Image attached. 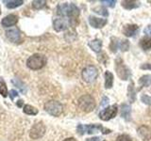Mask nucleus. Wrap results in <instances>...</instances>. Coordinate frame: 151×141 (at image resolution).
Returning a JSON list of instances; mask_svg holds the SVG:
<instances>
[{
    "label": "nucleus",
    "instance_id": "1",
    "mask_svg": "<svg viewBox=\"0 0 151 141\" xmlns=\"http://www.w3.org/2000/svg\"><path fill=\"white\" fill-rule=\"evenodd\" d=\"M57 13L60 16L67 17L71 20H78L79 9L73 3H63L60 4L57 8Z\"/></svg>",
    "mask_w": 151,
    "mask_h": 141
},
{
    "label": "nucleus",
    "instance_id": "2",
    "mask_svg": "<svg viewBox=\"0 0 151 141\" xmlns=\"http://www.w3.org/2000/svg\"><path fill=\"white\" fill-rule=\"evenodd\" d=\"M77 131L79 135H84V134H89V135H93L98 133V132H101L102 134L107 135L111 133L110 129H107L105 127H103L100 124H90V125H82V124H78L77 127Z\"/></svg>",
    "mask_w": 151,
    "mask_h": 141
},
{
    "label": "nucleus",
    "instance_id": "3",
    "mask_svg": "<svg viewBox=\"0 0 151 141\" xmlns=\"http://www.w3.org/2000/svg\"><path fill=\"white\" fill-rule=\"evenodd\" d=\"M46 64V58L42 54H34L27 61V67L31 70H40Z\"/></svg>",
    "mask_w": 151,
    "mask_h": 141
},
{
    "label": "nucleus",
    "instance_id": "4",
    "mask_svg": "<svg viewBox=\"0 0 151 141\" xmlns=\"http://www.w3.org/2000/svg\"><path fill=\"white\" fill-rule=\"evenodd\" d=\"M78 105L79 109H81L83 112L89 113L96 108V102H94L93 96L86 94V95H83L78 99Z\"/></svg>",
    "mask_w": 151,
    "mask_h": 141
},
{
    "label": "nucleus",
    "instance_id": "5",
    "mask_svg": "<svg viewBox=\"0 0 151 141\" xmlns=\"http://www.w3.org/2000/svg\"><path fill=\"white\" fill-rule=\"evenodd\" d=\"M77 24L78 20H71L69 18H57L53 22V26L56 31H63L69 26H75Z\"/></svg>",
    "mask_w": 151,
    "mask_h": 141
},
{
    "label": "nucleus",
    "instance_id": "6",
    "mask_svg": "<svg viewBox=\"0 0 151 141\" xmlns=\"http://www.w3.org/2000/svg\"><path fill=\"white\" fill-rule=\"evenodd\" d=\"M115 70H116L118 77L122 80H124V81L127 80L130 76V70L124 64V61L120 58H116L115 60Z\"/></svg>",
    "mask_w": 151,
    "mask_h": 141
},
{
    "label": "nucleus",
    "instance_id": "7",
    "mask_svg": "<svg viewBox=\"0 0 151 141\" xmlns=\"http://www.w3.org/2000/svg\"><path fill=\"white\" fill-rule=\"evenodd\" d=\"M45 110L52 116L59 117L63 113V105L58 101L52 100L45 105Z\"/></svg>",
    "mask_w": 151,
    "mask_h": 141
},
{
    "label": "nucleus",
    "instance_id": "8",
    "mask_svg": "<svg viewBox=\"0 0 151 141\" xmlns=\"http://www.w3.org/2000/svg\"><path fill=\"white\" fill-rule=\"evenodd\" d=\"M98 76V70L94 66H87L82 70V78L85 82H93Z\"/></svg>",
    "mask_w": 151,
    "mask_h": 141
},
{
    "label": "nucleus",
    "instance_id": "9",
    "mask_svg": "<svg viewBox=\"0 0 151 141\" xmlns=\"http://www.w3.org/2000/svg\"><path fill=\"white\" fill-rule=\"evenodd\" d=\"M117 111H118V107L116 105H110L99 112V118L104 121H108L113 119V118L116 116Z\"/></svg>",
    "mask_w": 151,
    "mask_h": 141
},
{
    "label": "nucleus",
    "instance_id": "10",
    "mask_svg": "<svg viewBox=\"0 0 151 141\" xmlns=\"http://www.w3.org/2000/svg\"><path fill=\"white\" fill-rule=\"evenodd\" d=\"M45 130H46L45 126L42 121L36 122V123L32 126L29 135L32 139H39L44 136V135L45 134Z\"/></svg>",
    "mask_w": 151,
    "mask_h": 141
},
{
    "label": "nucleus",
    "instance_id": "11",
    "mask_svg": "<svg viewBox=\"0 0 151 141\" xmlns=\"http://www.w3.org/2000/svg\"><path fill=\"white\" fill-rule=\"evenodd\" d=\"M6 36L9 41L13 42V43H20L22 41L21 32L17 27L12 28V29H9L6 32Z\"/></svg>",
    "mask_w": 151,
    "mask_h": 141
},
{
    "label": "nucleus",
    "instance_id": "12",
    "mask_svg": "<svg viewBox=\"0 0 151 141\" xmlns=\"http://www.w3.org/2000/svg\"><path fill=\"white\" fill-rule=\"evenodd\" d=\"M139 31V26L134 24H129L126 25L123 27V34L126 37H133L137 34V32Z\"/></svg>",
    "mask_w": 151,
    "mask_h": 141
},
{
    "label": "nucleus",
    "instance_id": "13",
    "mask_svg": "<svg viewBox=\"0 0 151 141\" xmlns=\"http://www.w3.org/2000/svg\"><path fill=\"white\" fill-rule=\"evenodd\" d=\"M137 133H138L139 136L144 141H148L151 139V129L148 126L142 125L137 130Z\"/></svg>",
    "mask_w": 151,
    "mask_h": 141
},
{
    "label": "nucleus",
    "instance_id": "14",
    "mask_svg": "<svg viewBox=\"0 0 151 141\" xmlns=\"http://www.w3.org/2000/svg\"><path fill=\"white\" fill-rule=\"evenodd\" d=\"M89 23L94 28H102L107 25V19H101L97 18L94 16H90L89 17Z\"/></svg>",
    "mask_w": 151,
    "mask_h": 141
},
{
    "label": "nucleus",
    "instance_id": "15",
    "mask_svg": "<svg viewBox=\"0 0 151 141\" xmlns=\"http://www.w3.org/2000/svg\"><path fill=\"white\" fill-rule=\"evenodd\" d=\"M17 22H18V16L14 15V14H9V15L6 16L3 19L1 24L4 27H9L14 26Z\"/></svg>",
    "mask_w": 151,
    "mask_h": 141
},
{
    "label": "nucleus",
    "instance_id": "16",
    "mask_svg": "<svg viewBox=\"0 0 151 141\" xmlns=\"http://www.w3.org/2000/svg\"><path fill=\"white\" fill-rule=\"evenodd\" d=\"M130 113H131V108L129 105L127 103H122L121 105V117L126 120H130Z\"/></svg>",
    "mask_w": 151,
    "mask_h": 141
},
{
    "label": "nucleus",
    "instance_id": "17",
    "mask_svg": "<svg viewBox=\"0 0 151 141\" xmlns=\"http://www.w3.org/2000/svg\"><path fill=\"white\" fill-rule=\"evenodd\" d=\"M140 46L145 51L151 50V36H145L140 41Z\"/></svg>",
    "mask_w": 151,
    "mask_h": 141
},
{
    "label": "nucleus",
    "instance_id": "18",
    "mask_svg": "<svg viewBox=\"0 0 151 141\" xmlns=\"http://www.w3.org/2000/svg\"><path fill=\"white\" fill-rule=\"evenodd\" d=\"M121 5L126 9H132L138 8L140 6V2L134 1V0H125V1H122Z\"/></svg>",
    "mask_w": 151,
    "mask_h": 141
},
{
    "label": "nucleus",
    "instance_id": "19",
    "mask_svg": "<svg viewBox=\"0 0 151 141\" xmlns=\"http://www.w3.org/2000/svg\"><path fill=\"white\" fill-rule=\"evenodd\" d=\"M127 98H129L130 103H134L136 100V91H135L134 84L132 81L129 85V88H127Z\"/></svg>",
    "mask_w": 151,
    "mask_h": 141
},
{
    "label": "nucleus",
    "instance_id": "20",
    "mask_svg": "<svg viewBox=\"0 0 151 141\" xmlns=\"http://www.w3.org/2000/svg\"><path fill=\"white\" fill-rule=\"evenodd\" d=\"M89 46L91 47V49L94 52H100L101 48H102V41L100 40H93V41H91L89 42Z\"/></svg>",
    "mask_w": 151,
    "mask_h": 141
},
{
    "label": "nucleus",
    "instance_id": "21",
    "mask_svg": "<svg viewBox=\"0 0 151 141\" xmlns=\"http://www.w3.org/2000/svg\"><path fill=\"white\" fill-rule=\"evenodd\" d=\"M12 84L14 85V86H15L23 94H26L27 93V87H26V85L21 81V80H19L17 78H14V79L12 80Z\"/></svg>",
    "mask_w": 151,
    "mask_h": 141
},
{
    "label": "nucleus",
    "instance_id": "22",
    "mask_svg": "<svg viewBox=\"0 0 151 141\" xmlns=\"http://www.w3.org/2000/svg\"><path fill=\"white\" fill-rule=\"evenodd\" d=\"M113 86V74L107 70L105 73V88H111Z\"/></svg>",
    "mask_w": 151,
    "mask_h": 141
},
{
    "label": "nucleus",
    "instance_id": "23",
    "mask_svg": "<svg viewBox=\"0 0 151 141\" xmlns=\"http://www.w3.org/2000/svg\"><path fill=\"white\" fill-rule=\"evenodd\" d=\"M139 84L141 88L144 87H149L151 85V75H143L140 79H139Z\"/></svg>",
    "mask_w": 151,
    "mask_h": 141
},
{
    "label": "nucleus",
    "instance_id": "24",
    "mask_svg": "<svg viewBox=\"0 0 151 141\" xmlns=\"http://www.w3.org/2000/svg\"><path fill=\"white\" fill-rule=\"evenodd\" d=\"M118 48H120V41L117 38L112 37L111 39V44H110V49L111 52L115 53Z\"/></svg>",
    "mask_w": 151,
    "mask_h": 141
},
{
    "label": "nucleus",
    "instance_id": "25",
    "mask_svg": "<svg viewBox=\"0 0 151 141\" xmlns=\"http://www.w3.org/2000/svg\"><path fill=\"white\" fill-rule=\"evenodd\" d=\"M0 94H1L3 97H7L9 95L6 83H5V81L3 80L2 77H0Z\"/></svg>",
    "mask_w": 151,
    "mask_h": 141
},
{
    "label": "nucleus",
    "instance_id": "26",
    "mask_svg": "<svg viewBox=\"0 0 151 141\" xmlns=\"http://www.w3.org/2000/svg\"><path fill=\"white\" fill-rule=\"evenodd\" d=\"M24 112L27 115H37L38 109L35 107L29 105H26L25 106H24Z\"/></svg>",
    "mask_w": 151,
    "mask_h": 141
},
{
    "label": "nucleus",
    "instance_id": "27",
    "mask_svg": "<svg viewBox=\"0 0 151 141\" xmlns=\"http://www.w3.org/2000/svg\"><path fill=\"white\" fill-rule=\"evenodd\" d=\"M7 3V8L9 9H15L24 3V1L22 0H12V1H5Z\"/></svg>",
    "mask_w": 151,
    "mask_h": 141
},
{
    "label": "nucleus",
    "instance_id": "28",
    "mask_svg": "<svg viewBox=\"0 0 151 141\" xmlns=\"http://www.w3.org/2000/svg\"><path fill=\"white\" fill-rule=\"evenodd\" d=\"M45 5H46V1H45V0H34L32 2L33 8L36 9H40L42 8H44Z\"/></svg>",
    "mask_w": 151,
    "mask_h": 141
},
{
    "label": "nucleus",
    "instance_id": "29",
    "mask_svg": "<svg viewBox=\"0 0 151 141\" xmlns=\"http://www.w3.org/2000/svg\"><path fill=\"white\" fill-rule=\"evenodd\" d=\"M93 11L94 12H96L97 14H100V15H103V16H109V12L107 9L104 8V7H96V8H94Z\"/></svg>",
    "mask_w": 151,
    "mask_h": 141
},
{
    "label": "nucleus",
    "instance_id": "30",
    "mask_svg": "<svg viewBox=\"0 0 151 141\" xmlns=\"http://www.w3.org/2000/svg\"><path fill=\"white\" fill-rule=\"evenodd\" d=\"M129 48V42L127 40H123V41H120V49L123 51V52H126L127 51Z\"/></svg>",
    "mask_w": 151,
    "mask_h": 141
},
{
    "label": "nucleus",
    "instance_id": "31",
    "mask_svg": "<svg viewBox=\"0 0 151 141\" xmlns=\"http://www.w3.org/2000/svg\"><path fill=\"white\" fill-rule=\"evenodd\" d=\"M101 3L105 5V6H108L110 8H113L115 6L116 1L115 0H101Z\"/></svg>",
    "mask_w": 151,
    "mask_h": 141
},
{
    "label": "nucleus",
    "instance_id": "32",
    "mask_svg": "<svg viewBox=\"0 0 151 141\" xmlns=\"http://www.w3.org/2000/svg\"><path fill=\"white\" fill-rule=\"evenodd\" d=\"M116 141H132L131 137L127 135H120L117 136Z\"/></svg>",
    "mask_w": 151,
    "mask_h": 141
},
{
    "label": "nucleus",
    "instance_id": "33",
    "mask_svg": "<svg viewBox=\"0 0 151 141\" xmlns=\"http://www.w3.org/2000/svg\"><path fill=\"white\" fill-rule=\"evenodd\" d=\"M141 100L142 102H143L144 103H145V105H151V97L148 96V95H143L141 97Z\"/></svg>",
    "mask_w": 151,
    "mask_h": 141
},
{
    "label": "nucleus",
    "instance_id": "34",
    "mask_svg": "<svg viewBox=\"0 0 151 141\" xmlns=\"http://www.w3.org/2000/svg\"><path fill=\"white\" fill-rule=\"evenodd\" d=\"M144 32H145V34L146 36H151V25H149V26H146V27L145 28Z\"/></svg>",
    "mask_w": 151,
    "mask_h": 141
},
{
    "label": "nucleus",
    "instance_id": "35",
    "mask_svg": "<svg viewBox=\"0 0 151 141\" xmlns=\"http://www.w3.org/2000/svg\"><path fill=\"white\" fill-rule=\"evenodd\" d=\"M142 70H151V64L150 63H145L141 65Z\"/></svg>",
    "mask_w": 151,
    "mask_h": 141
},
{
    "label": "nucleus",
    "instance_id": "36",
    "mask_svg": "<svg viewBox=\"0 0 151 141\" xmlns=\"http://www.w3.org/2000/svg\"><path fill=\"white\" fill-rule=\"evenodd\" d=\"M9 97H11L12 100H13L14 97H17V96H18V94H17V92H16L15 90H14V89H12V90L9 91Z\"/></svg>",
    "mask_w": 151,
    "mask_h": 141
},
{
    "label": "nucleus",
    "instance_id": "37",
    "mask_svg": "<svg viewBox=\"0 0 151 141\" xmlns=\"http://www.w3.org/2000/svg\"><path fill=\"white\" fill-rule=\"evenodd\" d=\"M108 103H109V99L107 98V97H103V99H102V103H101V106H104V105H108Z\"/></svg>",
    "mask_w": 151,
    "mask_h": 141
},
{
    "label": "nucleus",
    "instance_id": "38",
    "mask_svg": "<svg viewBox=\"0 0 151 141\" xmlns=\"http://www.w3.org/2000/svg\"><path fill=\"white\" fill-rule=\"evenodd\" d=\"M86 141H100V137H98V136H94V137L87 138Z\"/></svg>",
    "mask_w": 151,
    "mask_h": 141
},
{
    "label": "nucleus",
    "instance_id": "39",
    "mask_svg": "<svg viewBox=\"0 0 151 141\" xmlns=\"http://www.w3.org/2000/svg\"><path fill=\"white\" fill-rule=\"evenodd\" d=\"M63 141H77V140H76L74 137H69V138H66V139H64Z\"/></svg>",
    "mask_w": 151,
    "mask_h": 141
},
{
    "label": "nucleus",
    "instance_id": "40",
    "mask_svg": "<svg viewBox=\"0 0 151 141\" xmlns=\"http://www.w3.org/2000/svg\"><path fill=\"white\" fill-rule=\"evenodd\" d=\"M22 103H23V101H18V103H17V105H18V106H21L22 105Z\"/></svg>",
    "mask_w": 151,
    "mask_h": 141
},
{
    "label": "nucleus",
    "instance_id": "41",
    "mask_svg": "<svg viewBox=\"0 0 151 141\" xmlns=\"http://www.w3.org/2000/svg\"><path fill=\"white\" fill-rule=\"evenodd\" d=\"M104 141H106V140H104Z\"/></svg>",
    "mask_w": 151,
    "mask_h": 141
}]
</instances>
